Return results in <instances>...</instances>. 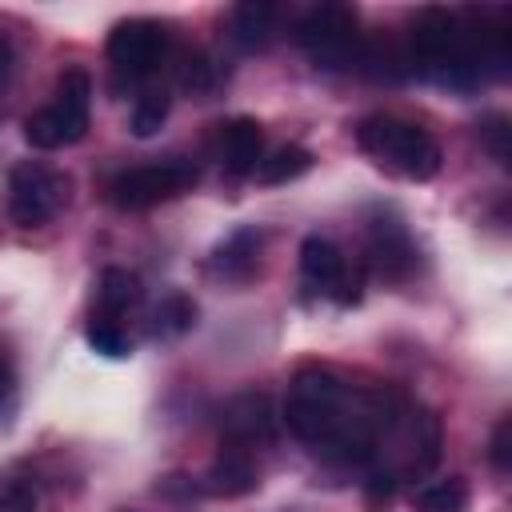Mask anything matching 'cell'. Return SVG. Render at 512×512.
I'll return each instance as SVG.
<instances>
[{
	"label": "cell",
	"mask_w": 512,
	"mask_h": 512,
	"mask_svg": "<svg viewBox=\"0 0 512 512\" xmlns=\"http://www.w3.org/2000/svg\"><path fill=\"white\" fill-rule=\"evenodd\" d=\"M356 144L392 176L404 180H432L444 164V152L436 144V136L428 128H420L416 120L392 116V112H372L356 124Z\"/></svg>",
	"instance_id": "cell-1"
},
{
	"label": "cell",
	"mask_w": 512,
	"mask_h": 512,
	"mask_svg": "<svg viewBox=\"0 0 512 512\" xmlns=\"http://www.w3.org/2000/svg\"><path fill=\"white\" fill-rule=\"evenodd\" d=\"M88 120H92V76L84 68H64L52 100L24 120V140L40 152L68 148L84 140Z\"/></svg>",
	"instance_id": "cell-2"
},
{
	"label": "cell",
	"mask_w": 512,
	"mask_h": 512,
	"mask_svg": "<svg viewBox=\"0 0 512 512\" xmlns=\"http://www.w3.org/2000/svg\"><path fill=\"white\" fill-rule=\"evenodd\" d=\"M296 40L320 68H356V64H364L360 16L348 4H316V8H308L300 16V24H296Z\"/></svg>",
	"instance_id": "cell-3"
},
{
	"label": "cell",
	"mask_w": 512,
	"mask_h": 512,
	"mask_svg": "<svg viewBox=\"0 0 512 512\" xmlns=\"http://www.w3.org/2000/svg\"><path fill=\"white\" fill-rule=\"evenodd\" d=\"M72 180L44 164V160H20L8 172V216L20 228H44L68 208Z\"/></svg>",
	"instance_id": "cell-4"
},
{
	"label": "cell",
	"mask_w": 512,
	"mask_h": 512,
	"mask_svg": "<svg viewBox=\"0 0 512 512\" xmlns=\"http://www.w3.org/2000/svg\"><path fill=\"white\" fill-rule=\"evenodd\" d=\"M196 180H200V168L192 160H184V156L148 160V164H136V168L120 172L108 184V200L120 212H144V208H156L164 200H176V196L192 192Z\"/></svg>",
	"instance_id": "cell-5"
},
{
	"label": "cell",
	"mask_w": 512,
	"mask_h": 512,
	"mask_svg": "<svg viewBox=\"0 0 512 512\" xmlns=\"http://www.w3.org/2000/svg\"><path fill=\"white\" fill-rule=\"evenodd\" d=\"M300 276L320 296L336 300L340 308L360 300V272L348 264V256L328 236H304L300 244Z\"/></svg>",
	"instance_id": "cell-6"
},
{
	"label": "cell",
	"mask_w": 512,
	"mask_h": 512,
	"mask_svg": "<svg viewBox=\"0 0 512 512\" xmlns=\"http://www.w3.org/2000/svg\"><path fill=\"white\" fill-rule=\"evenodd\" d=\"M164 52H168V28L160 20H148V16L120 20L108 36V60L128 80H140V76L156 72Z\"/></svg>",
	"instance_id": "cell-7"
},
{
	"label": "cell",
	"mask_w": 512,
	"mask_h": 512,
	"mask_svg": "<svg viewBox=\"0 0 512 512\" xmlns=\"http://www.w3.org/2000/svg\"><path fill=\"white\" fill-rule=\"evenodd\" d=\"M364 256H368V272L384 284H404L416 272V244L412 232L404 228V220L380 212L368 220L364 232Z\"/></svg>",
	"instance_id": "cell-8"
},
{
	"label": "cell",
	"mask_w": 512,
	"mask_h": 512,
	"mask_svg": "<svg viewBox=\"0 0 512 512\" xmlns=\"http://www.w3.org/2000/svg\"><path fill=\"white\" fill-rule=\"evenodd\" d=\"M220 436L236 448H256L276 436V408L268 392H240L220 408Z\"/></svg>",
	"instance_id": "cell-9"
},
{
	"label": "cell",
	"mask_w": 512,
	"mask_h": 512,
	"mask_svg": "<svg viewBox=\"0 0 512 512\" xmlns=\"http://www.w3.org/2000/svg\"><path fill=\"white\" fill-rule=\"evenodd\" d=\"M216 148L232 176H252L264 160V128L252 116H232L228 124H220Z\"/></svg>",
	"instance_id": "cell-10"
},
{
	"label": "cell",
	"mask_w": 512,
	"mask_h": 512,
	"mask_svg": "<svg viewBox=\"0 0 512 512\" xmlns=\"http://www.w3.org/2000/svg\"><path fill=\"white\" fill-rule=\"evenodd\" d=\"M256 484H260L256 460L248 448H236V444H224L220 456L212 460L208 476H204V488L212 496H248Z\"/></svg>",
	"instance_id": "cell-11"
},
{
	"label": "cell",
	"mask_w": 512,
	"mask_h": 512,
	"mask_svg": "<svg viewBox=\"0 0 512 512\" xmlns=\"http://www.w3.org/2000/svg\"><path fill=\"white\" fill-rule=\"evenodd\" d=\"M276 28H280V8L268 4V0H244L232 8L228 16V36L244 48V52H260L276 40Z\"/></svg>",
	"instance_id": "cell-12"
},
{
	"label": "cell",
	"mask_w": 512,
	"mask_h": 512,
	"mask_svg": "<svg viewBox=\"0 0 512 512\" xmlns=\"http://www.w3.org/2000/svg\"><path fill=\"white\" fill-rule=\"evenodd\" d=\"M260 248H264V232L260 228H236L220 248H216V256H212V268H216V276H224V280H236V284H244V280H252L256 272H260Z\"/></svg>",
	"instance_id": "cell-13"
},
{
	"label": "cell",
	"mask_w": 512,
	"mask_h": 512,
	"mask_svg": "<svg viewBox=\"0 0 512 512\" xmlns=\"http://www.w3.org/2000/svg\"><path fill=\"white\" fill-rule=\"evenodd\" d=\"M136 304H140V280L124 268H104V276L96 284V316L92 320L120 324Z\"/></svg>",
	"instance_id": "cell-14"
},
{
	"label": "cell",
	"mask_w": 512,
	"mask_h": 512,
	"mask_svg": "<svg viewBox=\"0 0 512 512\" xmlns=\"http://www.w3.org/2000/svg\"><path fill=\"white\" fill-rule=\"evenodd\" d=\"M468 500H472V492H468L464 476H444V480L420 484L412 496V508L416 512H468Z\"/></svg>",
	"instance_id": "cell-15"
},
{
	"label": "cell",
	"mask_w": 512,
	"mask_h": 512,
	"mask_svg": "<svg viewBox=\"0 0 512 512\" xmlns=\"http://www.w3.org/2000/svg\"><path fill=\"white\" fill-rule=\"evenodd\" d=\"M220 84V68L204 48H188L176 64V88L188 96H208Z\"/></svg>",
	"instance_id": "cell-16"
},
{
	"label": "cell",
	"mask_w": 512,
	"mask_h": 512,
	"mask_svg": "<svg viewBox=\"0 0 512 512\" xmlns=\"http://www.w3.org/2000/svg\"><path fill=\"white\" fill-rule=\"evenodd\" d=\"M308 168H312V152L300 148V144H284V148H276L272 156L260 160L256 180H260V184H288V180L304 176Z\"/></svg>",
	"instance_id": "cell-17"
},
{
	"label": "cell",
	"mask_w": 512,
	"mask_h": 512,
	"mask_svg": "<svg viewBox=\"0 0 512 512\" xmlns=\"http://www.w3.org/2000/svg\"><path fill=\"white\" fill-rule=\"evenodd\" d=\"M196 324V300L184 292H168L156 308V336H184Z\"/></svg>",
	"instance_id": "cell-18"
},
{
	"label": "cell",
	"mask_w": 512,
	"mask_h": 512,
	"mask_svg": "<svg viewBox=\"0 0 512 512\" xmlns=\"http://www.w3.org/2000/svg\"><path fill=\"white\" fill-rule=\"evenodd\" d=\"M168 108H172V96L168 92H144L132 108V132L136 136H152L160 132V124L168 120Z\"/></svg>",
	"instance_id": "cell-19"
},
{
	"label": "cell",
	"mask_w": 512,
	"mask_h": 512,
	"mask_svg": "<svg viewBox=\"0 0 512 512\" xmlns=\"http://www.w3.org/2000/svg\"><path fill=\"white\" fill-rule=\"evenodd\" d=\"M88 344H92L96 352L112 356V360H120V356H128V352H132V344H128V336H124V328H120V324H108V320H92V324H88Z\"/></svg>",
	"instance_id": "cell-20"
},
{
	"label": "cell",
	"mask_w": 512,
	"mask_h": 512,
	"mask_svg": "<svg viewBox=\"0 0 512 512\" xmlns=\"http://www.w3.org/2000/svg\"><path fill=\"white\" fill-rule=\"evenodd\" d=\"M508 136H512V128H508V116H484L480 120V144L492 152V160H500L504 168L512 164V148H508Z\"/></svg>",
	"instance_id": "cell-21"
},
{
	"label": "cell",
	"mask_w": 512,
	"mask_h": 512,
	"mask_svg": "<svg viewBox=\"0 0 512 512\" xmlns=\"http://www.w3.org/2000/svg\"><path fill=\"white\" fill-rule=\"evenodd\" d=\"M0 512H36V488L32 480H4L0 484Z\"/></svg>",
	"instance_id": "cell-22"
},
{
	"label": "cell",
	"mask_w": 512,
	"mask_h": 512,
	"mask_svg": "<svg viewBox=\"0 0 512 512\" xmlns=\"http://www.w3.org/2000/svg\"><path fill=\"white\" fill-rule=\"evenodd\" d=\"M488 460H492V468H496V472H508V468H512V416H504V420L492 428Z\"/></svg>",
	"instance_id": "cell-23"
},
{
	"label": "cell",
	"mask_w": 512,
	"mask_h": 512,
	"mask_svg": "<svg viewBox=\"0 0 512 512\" xmlns=\"http://www.w3.org/2000/svg\"><path fill=\"white\" fill-rule=\"evenodd\" d=\"M8 76H12V44L0 36V88L8 84Z\"/></svg>",
	"instance_id": "cell-24"
},
{
	"label": "cell",
	"mask_w": 512,
	"mask_h": 512,
	"mask_svg": "<svg viewBox=\"0 0 512 512\" xmlns=\"http://www.w3.org/2000/svg\"><path fill=\"white\" fill-rule=\"evenodd\" d=\"M8 384H12V372H8V360L0 356V396L8 392Z\"/></svg>",
	"instance_id": "cell-25"
}]
</instances>
